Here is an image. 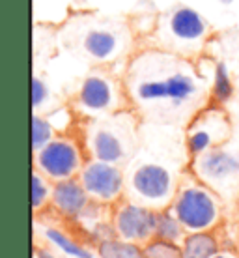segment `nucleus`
Instances as JSON below:
<instances>
[{
	"mask_svg": "<svg viewBox=\"0 0 239 258\" xmlns=\"http://www.w3.org/2000/svg\"><path fill=\"white\" fill-rule=\"evenodd\" d=\"M103 254L109 258H140L135 247L131 245H103Z\"/></svg>",
	"mask_w": 239,
	"mask_h": 258,
	"instance_id": "412c9836",
	"label": "nucleus"
},
{
	"mask_svg": "<svg viewBox=\"0 0 239 258\" xmlns=\"http://www.w3.org/2000/svg\"><path fill=\"white\" fill-rule=\"evenodd\" d=\"M52 135H54V129H52V123L43 116H34L32 120V146L34 152H39V150L47 146L49 142L52 141Z\"/></svg>",
	"mask_w": 239,
	"mask_h": 258,
	"instance_id": "2eb2a0df",
	"label": "nucleus"
},
{
	"mask_svg": "<svg viewBox=\"0 0 239 258\" xmlns=\"http://www.w3.org/2000/svg\"><path fill=\"white\" fill-rule=\"evenodd\" d=\"M209 36L211 26L200 12L185 4H176L157 17L151 47L194 60L202 54Z\"/></svg>",
	"mask_w": 239,
	"mask_h": 258,
	"instance_id": "7ed1b4c3",
	"label": "nucleus"
},
{
	"mask_svg": "<svg viewBox=\"0 0 239 258\" xmlns=\"http://www.w3.org/2000/svg\"><path fill=\"white\" fill-rule=\"evenodd\" d=\"M230 135V123L226 114L217 107L202 110L194 118L187 131V150L191 155H200L217 144L226 141Z\"/></svg>",
	"mask_w": 239,
	"mask_h": 258,
	"instance_id": "6e6552de",
	"label": "nucleus"
},
{
	"mask_svg": "<svg viewBox=\"0 0 239 258\" xmlns=\"http://www.w3.org/2000/svg\"><path fill=\"white\" fill-rule=\"evenodd\" d=\"M235 92L232 73L228 70V64L222 60H217L213 64V73H211V99L215 103H226L230 101Z\"/></svg>",
	"mask_w": 239,
	"mask_h": 258,
	"instance_id": "4468645a",
	"label": "nucleus"
},
{
	"mask_svg": "<svg viewBox=\"0 0 239 258\" xmlns=\"http://www.w3.org/2000/svg\"><path fill=\"white\" fill-rule=\"evenodd\" d=\"M41 258H51V256H49V254H43V252H41Z\"/></svg>",
	"mask_w": 239,
	"mask_h": 258,
	"instance_id": "b1692460",
	"label": "nucleus"
},
{
	"mask_svg": "<svg viewBox=\"0 0 239 258\" xmlns=\"http://www.w3.org/2000/svg\"><path fill=\"white\" fill-rule=\"evenodd\" d=\"M172 254H178L176 249H172L170 245H153L148 249V258H176Z\"/></svg>",
	"mask_w": 239,
	"mask_h": 258,
	"instance_id": "4be33fe9",
	"label": "nucleus"
},
{
	"mask_svg": "<svg viewBox=\"0 0 239 258\" xmlns=\"http://www.w3.org/2000/svg\"><path fill=\"white\" fill-rule=\"evenodd\" d=\"M123 90L136 109L161 123L185 120L211 96L194 60L151 45L129 56Z\"/></svg>",
	"mask_w": 239,
	"mask_h": 258,
	"instance_id": "f257e3e1",
	"label": "nucleus"
},
{
	"mask_svg": "<svg viewBox=\"0 0 239 258\" xmlns=\"http://www.w3.org/2000/svg\"><path fill=\"white\" fill-rule=\"evenodd\" d=\"M196 170L207 183L224 185L239 178V155L215 146L196 155Z\"/></svg>",
	"mask_w": 239,
	"mask_h": 258,
	"instance_id": "9b49d317",
	"label": "nucleus"
},
{
	"mask_svg": "<svg viewBox=\"0 0 239 258\" xmlns=\"http://www.w3.org/2000/svg\"><path fill=\"white\" fill-rule=\"evenodd\" d=\"M90 148L96 159L105 163H123L135 146V131L129 120L114 116L101 120L90 129Z\"/></svg>",
	"mask_w": 239,
	"mask_h": 258,
	"instance_id": "20e7f679",
	"label": "nucleus"
},
{
	"mask_svg": "<svg viewBox=\"0 0 239 258\" xmlns=\"http://www.w3.org/2000/svg\"><path fill=\"white\" fill-rule=\"evenodd\" d=\"M52 202L62 213L67 215H78L84 208L88 206V197L83 183L75 180H62L52 189Z\"/></svg>",
	"mask_w": 239,
	"mask_h": 258,
	"instance_id": "ddd939ff",
	"label": "nucleus"
},
{
	"mask_svg": "<svg viewBox=\"0 0 239 258\" xmlns=\"http://www.w3.org/2000/svg\"><path fill=\"white\" fill-rule=\"evenodd\" d=\"M36 167L52 180H69L81 168V154L75 142L67 139H52L47 146L36 152Z\"/></svg>",
	"mask_w": 239,
	"mask_h": 258,
	"instance_id": "1a4fd4ad",
	"label": "nucleus"
},
{
	"mask_svg": "<svg viewBox=\"0 0 239 258\" xmlns=\"http://www.w3.org/2000/svg\"><path fill=\"white\" fill-rule=\"evenodd\" d=\"M78 2H84V0H78Z\"/></svg>",
	"mask_w": 239,
	"mask_h": 258,
	"instance_id": "393cba45",
	"label": "nucleus"
},
{
	"mask_svg": "<svg viewBox=\"0 0 239 258\" xmlns=\"http://www.w3.org/2000/svg\"><path fill=\"white\" fill-rule=\"evenodd\" d=\"M81 183L84 185L86 193L90 195L92 199L109 202V200H114L118 195L122 193L123 176L116 165L96 159L94 163H88L83 168Z\"/></svg>",
	"mask_w": 239,
	"mask_h": 258,
	"instance_id": "9d476101",
	"label": "nucleus"
},
{
	"mask_svg": "<svg viewBox=\"0 0 239 258\" xmlns=\"http://www.w3.org/2000/svg\"><path fill=\"white\" fill-rule=\"evenodd\" d=\"M116 228L123 238L142 239L157 230V215L140 204H125L116 213Z\"/></svg>",
	"mask_w": 239,
	"mask_h": 258,
	"instance_id": "f8f14e48",
	"label": "nucleus"
},
{
	"mask_svg": "<svg viewBox=\"0 0 239 258\" xmlns=\"http://www.w3.org/2000/svg\"><path fill=\"white\" fill-rule=\"evenodd\" d=\"M129 187L142 204H163L174 193V176L159 163H142L131 172Z\"/></svg>",
	"mask_w": 239,
	"mask_h": 258,
	"instance_id": "0eeeda50",
	"label": "nucleus"
},
{
	"mask_svg": "<svg viewBox=\"0 0 239 258\" xmlns=\"http://www.w3.org/2000/svg\"><path fill=\"white\" fill-rule=\"evenodd\" d=\"M174 213L183 226H187L191 230H204L215 223L219 215V208L213 195L207 189L191 183V185H185L176 197Z\"/></svg>",
	"mask_w": 239,
	"mask_h": 258,
	"instance_id": "423d86ee",
	"label": "nucleus"
},
{
	"mask_svg": "<svg viewBox=\"0 0 239 258\" xmlns=\"http://www.w3.org/2000/svg\"><path fill=\"white\" fill-rule=\"evenodd\" d=\"M47 236L56 243V245H60L62 249H64L65 252H69V254H73V256L77 258H90V254L86 251H83L78 245H75L73 241H69V239L65 238L64 234H60L58 230H47Z\"/></svg>",
	"mask_w": 239,
	"mask_h": 258,
	"instance_id": "6ab92c4d",
	"label": "nucleus"
},
{
	"mask_svg": "<svg viewBox=\"0 0 239 258\" xmlns=\"http://www.w3.org/2000/svg\"><path fill=\"white\" fill-rule=\"evenodd\" d=\"M215 251V241L206 234H196L189 238L185 258H206Z\"/></svg>",
	"mask_w": 239,
	"mask_h": 258,
	"instance_id": "dca6fc26",
	"label": "nucleus"
},
{
	"mask_svg": "<svg viewBox=\"0 0 239 258\" xmlns=\"http://www.w3.org/2000/svg\"><path fill=\"white\" fill-rule=\"evenodd\" d=\"M52 101V92L49 88V84L39 77V75H34L32 79V105L34 109H45L47 105Z\"/></svg>",
	"mask_w": 239,
	"mask_h": 258,
	"instance_id": "f3484780",
	"label": "nucleus"
},
{
	"mask_svg": "<svg viewBox=\"0 0 239 258\" xmlns=\"http://www.w3.org/2000/svg\"><path fill=\"white\" fill-rule=\"evenodd\" d=\"M120 103V86L114 77L101 68L92 70L77 90L78 109L88 114H107Z\"/></svg>",
	"mask_w": 239,
	"mask_h": 258,
	"instance_id": "39448f33",
	"label": "nucleus"
},
{
	"mask_svg": "<svg viewBox=\"0 0 239 258\" xmlns=\"http://www.w3.org/2000/svg\"><path fill=\"white\" fill-rule=\"evenodd\" d=\"M219 2H220V4H232L233 0H219Z\"/></svg>",
	"mask_w": 239,
	"mask_h": 258,
	"instance_id": "5701e85b",
	"label": "nucleus"
},
{
	"mask_svg": "<svg viewBox=\"0 0 239 258\" xmlns=\"http://www.w3.org/2000/svg\"><path fill=\"white\" fill-rule=\"evenodd\" d=\"M49 195H52L49 191V185H47L45 178H41L39 172H34L32 176V204L34 208H39L41 204H45Z\"/></svg>",
	"mask_w": 239,
	"mask_h": 258,
	"instance_id": "aec40b11",
	"label": "nucleus"
},
{
	"mask_svg": "<svg viewBox=\"0 0 239 258\" xmlns=\"http://www.w3.org/2000/svg\"><path fill=\"white\" fill-rule=\"evenodd\" d=\"M69 51L94 64L107 68L133 54V32L125 21L101 15H77L62 28Z\"/></svg>",
	"mask_w": 239,
	"mask_h": 258,
	"instance_id": "f03ea898",
	"label": "nucleus"
},
{
	"mask_svg": "<svg viewBox=\"0 0 239 258\" xmlns=\"http://www.w3.org/2000/svg\"><path fill=\"white\" fill-rule=\"evenodd\" d=\"M180 219L174 215H170V213H161V215H157V230L155 232L159 236H163L165 239H176L180 236Z\"/></svg>",
	"mask_w": 239,
	"mask_h": 258,
	"instance_id": "a211bd4d",
	"label": "nucleus"
}]
</instances>
